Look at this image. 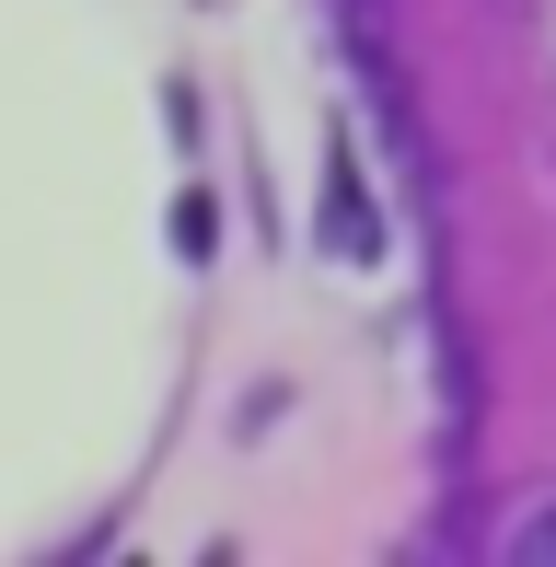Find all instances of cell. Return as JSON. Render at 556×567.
<instances>
[{
  "label": "cell",
  "instance_id": "obj_1",
  "mask_svg": "<svg viewBox=\"0 0 556 567\" xmlns=\"http://www.w3.org/2000/svg\"><path fill=\"white\" fill-rule=\"evenodd\" d=\"M511 556H556V509H534V522L511 533Z\"/></svg>",
  "mask_w": 556,
  "mask_h": 567
}]
</instances>
